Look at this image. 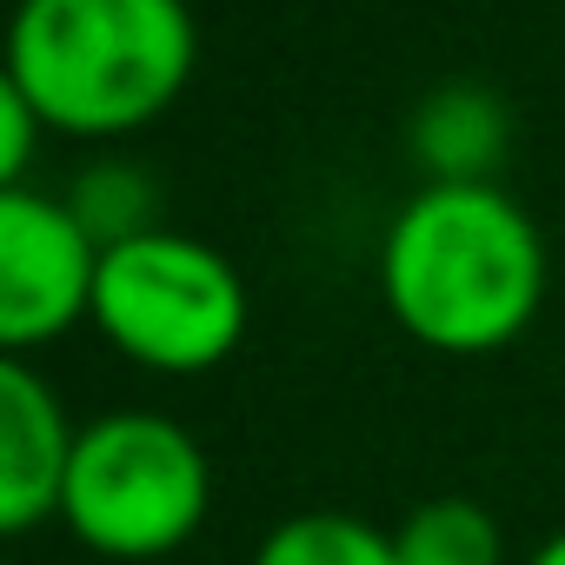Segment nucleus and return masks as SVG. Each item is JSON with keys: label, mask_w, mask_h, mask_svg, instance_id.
<instances>
[{"label": "nucleus", "mask_w": 565, "mask_h": 565, "mask_svg": "<svg viewBox=\"0 0 565 565\" xmlns=\"http://www.w3.org/2000/svg\"><path fill=\"white\" fill-rule=\"evenodd\" d=\"M74 446L81 433L67 426L61 393L28 360H8L0 366V532L8 539L61 512Z\"/></svg>", "instance_id": "nucleus-6"}, {"label": "nucleus", "mask_w": 565, "mask_h": 565, "mask_svg": "<svg viewBox=\"0 0 565 565\" xmlns=\"http://www.w3.org/2000/svg\"><path fill=\"white\" fill-rule=\"evenodd\" d=\"M380 294L419 347L499 353L545 300V239L492 180H433L380 239Z\"/></svg>", "instance_id": "nucleus-1"}, {"label": "nucleus", "mask_w": 565, "mask_h": 565, "mask_svg": "<svg viewBox=\"0 0 565 565\" xmlns=\"http://www.w3.org/2000/svg\"><path fill=\"white\" fill-rule=\"evenodd\" d=\"M186 0H21L8 28V81L47 134L114 140L160 120L193 81Z\"/></svg>", "instance_id": "nucleus-2"}, {"label": "nucleus", "mask_w": 565, "mask_h": 565, "mask_svg": "<svg viewBox=\"0 0 565 565\" xmlns=\"http://www.w3.org/2000/svg\"><path fill=\"white\" fill-rule=\"evenodd\" d=\"M406 565H499L505 539L499 519L479 499H426L406 512V525L393 532Z\"/></svg>", "instance_id": "nucleus-8"}, {"label": "nucleus", "mask_w": 565, "mask_h": 565, "mask_svg": "<svg viewBox=\"0 0 565 565\" xmlns=\"http://www.w3.org/2000/svg\"><path fill=\"white\" fill-rule=\"evenodd\" d=\"M253 565H406V558H399L393 532H380L353 512H300L259 539Z\"/></svg>", "instance_id": "nucleus-7"}, {"label": "nucleus", "mask_w": 565, "mask_h": 565, "mask_svg": "<svg viewBox=\"0 0 565 565\" xmlns=\"http://www.w3.org/2000/svg\"><path fill=\"white\" fill-rule=\"evenodd\" d=\"M213 505L206 452L160 413H107L81 426L61 519L100 558H167Z\"/></svg>", "instance_id": "nucleus-3"}, {"label": "nucleus", "mask_w": 565, "mask_h": 565, "mask_svg": "<svg viewBox=\"0 0 565 565\" xmlns=\"http://www.w3.org/2000/svg\"><path fill=\"white\" fill-rule=\"evenodd\" d=\"M94 327L107 347L147 373H206L220 366L246 333V287L193 233L153 226L100 253V287H94Z\"/></svg>", "instance_id": "nucleus-4"}, {"label": "nucleus", "mask_w": 565, "mask_h": 565, "mask_svg": "<svg viewBox=\"0 0 565 565\" xmlns=\"http://www.w3.org/2000/svg\"><path fill=\"white\" fill-rule=\"evenodd\" d=\"M100 253L107 246L87 233L74 200L34 186L0 193V347L8 360H28L74 320H94Z\"/></svg>", "instance_id": "nucleus-5"}, {"label": "nucleus", "mask_w": 565, "mask_h": 565, "mask_svg": "<svg viewBox=\"0 0 565 565\" xmlns=\"http://www.w3.org/2000/svg\"><path fill=\"white\" fill-rule=\"evenodd\" d=\"M41 134H47V120L34 114V100L0 74V180L8 186H28V160H34Z\"/></svg>", "instance_id": "nucleus-9"}, {"label": "nucleus", "mask_w": 565, "mask_h": 565, "mask_svg": "<svg viewBox=\"0 0 565 565\" xmlns=\"http://www.w3.org/2000/svg\"><path fill=\"white\" fill-rule=\"evenodd\" d=\"M525 565H565V532H552V539H545V545H539Z\"/></svg>", "instance_id": "nucleus-10"}]
</instances>
